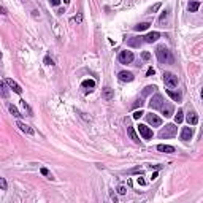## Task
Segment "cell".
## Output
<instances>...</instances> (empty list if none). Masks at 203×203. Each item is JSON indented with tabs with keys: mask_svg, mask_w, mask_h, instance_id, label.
I'll return each instance as SVG.
<instances>
[{
	"mask_svg": "<svg viewBox=\"0 0 203 203\" xmlns=\"http://www.w3.org/2000/svg\"><path fill=\"white\" fill-rule=\"evenodd\" d=\"M156 54H157V59H159L160 64H173L174 59L170 53V49H168L165 44H160V46H157L156 49Z\"/></svg>",
	"mask_w": 203,
	"mask_h": 203,
	"instance_id": "obj_1",
	"label": "cell"
},
{
	"mask_svg": "<svg viewBox=\"0 0 203 203\" xmlns=\"http://www.w3.org/2000/svg\"><path fill=\"white\" fill-rule=\"evenodd\" d=\"M176 133H178V127L174 124H167L159 132V137L160 138H173V137H176Z\"/></svg>",
	"mask_w": 203,
	"mask_h": 203,
	"instance_id": "obj_2",
	"label": "cell"
},
{
	"mask_svg": "<svg viewBox=\"0 0 203 203\" xmlns=\"http://www.w3.org/2000/svg\"><path fill=\"white\" fill-rule=\"evenodd\" d=\"M163 81H165V84L168 87H176L178 86V76L173 75V73H170V71L163 73Z\"/></svg>",
	"mask_w": 203,
	"mask_h": 203,
	"instance_id": "obj_3",
	"label": "cell"
},
{
	"mask_svg": "<svg viewBox=\"0 0 203 203\" xmlns=\"http://www.w3.org/2000/svg\"><path fill=\"white\" fill-rule=\"evenodd\" d=\"M117 59H119V62H121V64H124V65H127V64H132V62H133V53H132V51H121V53H119V57H117Z\"/></svg>",
	"mask_w": 203,
	"mask_h": 203,
	"instance_id": "obj_4",
	"label": "cell"
},
{
	"mask_svg": "<svg viewBox=\"0 0 203 203\" xmlns=\"http://www.w3.org/2000/svg\"><path fill=\"white\" fill-rule=\"evenodd\" d=\"M163 102H165V100H163L162 95L160 94H156L154 97L151 98V102H149V108L151 110H160V106L163 105Z\"/></svg>",
	"mask_w": 203,
	"mask_h": 203,
	"instance_id": "obj_5",
	"label": "cell"
},
{
	"mask_svg": "<svg viewBox=\"0 0 203 203\" xmlns=\"http://www.w3.org/2000/svg\"><path fill=\"white\" fill-rule=\"evenodd\" d=\"M138 132H140V135H141L144 140H151V138H152V130H151L148 126H143V124H140V126H138Z\"/></svg>",
	"mask_w": 203,
	"mask_h": 203,
	"instance_id": "obj_6",
	"label": "cell"
},
{
	"mask_svg": "<svg viewBox=\"0 0 203 203\" xmlns=\"http://www.w3.org/2000/svg\"><path fill=\"white\" fill-rule=\"evenodd\" d=\"M146 121H148V124H151L152 127H160L162 126V119L157 114H146Z\"/></svg>",
	"mask_w": 203,
	"mask_h": 203,
	"instance_id": "obj_7",
	"label": "cell"
},
{
	"mask_svg": "<svg viewBox=\"0 0 203 203\" xmlns=\"http://www.w3.org/2000/svg\"><path fill=\"white\" fill-rule=\"evenodd\" d=\"M5 83H7V86H8L10 89H13V92H16V94H21V92H22L21 86H19V84L16 83L14 80H11V78H7V80H5Z\"/></svg>",
	"mask_w": 203,
	"mask_h": 203,
	"instance_id": "obj_8",
	"label": "cell"
},
{
	"mask_svg": "<svg viewBox=\"0 0 203 203\" xmlns=\"http://www.w3.org/2000/svg\"><path fill=\"white\" fill-rule=\"evenodd\" d=\"M160 110H162V114L165 116V117H170V116H173V113H174V110H173V105H170V103H165V102H163V105L160 106Z\"/></svg>",
	"mask_w": 203,
	"mask_h": 203,
	"instance_id": "obj_9",
	"label": "cell"
},
{
	"mask_svg": "<svg viewBox=\"0 0 203 203\" xmlns=\"http://www.w3.org/2000/svg\"><path fill=\"white\" fill-rule=\"evenodd\" d=\"M192 135H194V130L190 127H183V130H181V140L189 141V140H192Z\"/></svg>",
	"mask_w": 203,
	"mask_h": 203,
	"instance_id": "obj_10",
	"label": "cell"
},
{
	"mask_svg": "<svg viewBox=\"0 0 203 203\" xmlns=\"http://www.w3.org/2000/svg\"><path fill=\"white\" fill-rule=\"evenodd\" d=\"M119 80L122 81V83H130V81H133V75L130 71H126V70H122V71H119Z\"/></svg>",
	"mask_w": 203,
	"mask_h": 203,
	"instance_id": "obj_11",
	"label": "cell"
},
{
	"mask_svg": "<svg viewBox=\"0 0 203 203\" xmlns=\"http://www.w3.org/2000/svg\"><path fill=\"white\" fill-rule=\"evenodd\" d=\"M141 43H143L141 37H130L127 40V44H129V46H132V48H140V46H141Z\"/></svg>",
	"mask_w": 203,
	"mask_h": 203,
	"instance_id": "obj_12",
	"label": "cell"
},
{
	"mask_svg": "<svg viewBox=\"0 0 203 203\" xmlns=\"http://www.w3.org/2000/svg\"><path fill=\"white\" fill-rule=\"evenodd\" d=\"M16 126H18V127L21 129V130L24 132V133H27V135H33V133H35V130H33V129H32L30 126H27V124L21 122V121H18V122H16Z\"/></svg>",
	"mask_w": 203,
	"mask_h": 203,
	"instance_id": "obj_13",
	"label": "cell"
},
{
	"mask_svg": "<svg viewBox=\"0 0 203 203\" xmlns=\"http://www.w3.org/2000/svg\"><path fill=\"white\" fill-rule=\"evenodd\" d=\"M159 37H160V33H159V32H149L148 35L143 37V38H144V41H146V43H154V41L159 40Z\"/></svg>",
	"mask_w": 203,
	"mask_h": 203,
	"instance_id": "obj_14",
	"label": "cell"
},
{
	"mask_svg": "<svg viewBox=\"0 0 203 203\" xmlns=\"http://www.w3.org/2000/svg\"><path fill=\"white\" fill-rule=\"evenodd\" d=\"M102 97H103L105 100H113L114 98V91H113L111 87H105L103 92H102Z\"/></svg>",
	"mask_w": 203,
	"mask_h": 203,
	"instance_id": "obj_15",
	"label": "cell"
},
{
	"mask_svg": "<svg viewBox=\"0 0 203 203\" xmlns=\"http://www.w3.org/2000/svg\"><path fill=\"white\" fill-rule=\"evenodd\" d=\"M187 122H189V126H195V124L198 122V116H197L195 111H189V114H187Z\"/></svg>",
	"mask_w": 203,
	"mask_h": 203,
	"instance_id": "obj_16",
	"label": "cell"
},
{
	"mask_svg": "<svg viewBox=\"0 0 203 203\" xmlns=\"http://www.w3.org/2000/svg\"><path fill=\"white\" fill-rule=\"evenodd\" d=\"M157 151L167 152V154H173V152H174V148H173V146H168V144H159V146H157Z\"/></svg>",
	"mask_w": 203,
	"mask_h": 203,
	"instance_id": "obj_17",
	"label": "cell"
},
{
	"mask_svg": "<svg viewBox=\"0 0 203 203\" xmlns=\"http://www.w3.org/2000/svg\"><path fill=\"white\" fill-rule=\"evenodd\" d=\"M8 89H7V83L5 81H0V97H3V98H8Z\"/></svg>",
	"mask_w": 203,
	"mask_h": 203,
	"instance_id": "obj_18",
	"label": "cell"
},
{
	"mask_svg": "<svg viewBox=\"0 0 203 203\" xmlns=\"http://www.w3.org/2000/svg\"><path fill=\"white\" fill-rule=\"evenodd\" d=\"M127 133H129V137H130L135 143H140V137L137 135V132H135L133 127H129V126H127Z\"/></svg>",
	"mask_w": 203,
	"mask_h": 203,
	"instance_id": "obj_19",
	"label": "cell"
},
{
	"mask_svg": "<svg viewBox=\"0 0 203 203\" xmlns=\"http://www.w3.org/2000/svg\"><path fill=\"white\" fill-rule=\"evenodd\" d=\"M167 94L174 100V102H181V94L176 92V91H171V89H167Z\"/></svg>",
	"mask_w": 203,
	"mask_h": 203,
	"instance_id": "obj_20",
	"label": "cell"
},
{
	"mask_svg": "<svg viewBox=\"0 0 203 203\" xmlns=\"http://www.w3.org/2000/svg\"><path fill=\"white\" fill-rule=\"evenodd\" d=\"M149 26H151L149 22H140V24H137V26L133 27V29L137 30V32H143V30H148Z\"/></svg>",
	"mask_w": 203,
	"mask_h": 203,
	"instance_id": "obj_21",
	"label": "cell"
},
{
	"mask_svg": "<svg viewBox=\"0 0 203 203\" xmlns=\"http://www.w3.org/2000/svg\"><path fill=\"white\" fill-rule=\"evenodd\" d=\"M81 86H83L84 89H89V91H92V89L95 87V81H94V80H84Z\"/></svg>",
	"mask_w": 203,
	"mask_h": 203,
	"instance_id": "obj_22",
	"label": "cell"
},
{
	"mask_svg": "<svg viewBox=\"0 0 203 203\" xmlns=\"http://www.w3.org/2000/svg\"><path fill=\"white\" fill-rule=\"evenodd\" d=\"M198 8H200V2H198V0H195V2H190V3L187 5V10L190 11V13H195Z\"/></svg>",
	"mask_w": 203,
	"mask_h": 203,
	"instance_id": "obj_23",
	"label": "cell"
},
{
	"mask_svg": "<svg viewBox=\"0 0 203 203\" xmlns=\"http://www.w3.org/2000/svg\"><path fill=\"white\" fill-rule=\"evenodd\" d=\"M8 110H10V113H11V114H13L14 117H18V119H19V117L22 116L21 113L18 111V108H16V106H14L13 103H8Z\"/></svg>",
	"mask_w": 203,
	"mask_h": 203,
	"instance_id": "obj_24",
	"label": "cell"
},
{
	"mask_svg": "<svg viewBox=\"0 0 203 203\" xmlns=\"http://www.w3.org/2000/svg\"><path fill=\"white\" fill-rule=\"evenodd\" d=\"M184 119V111L183 110H178V114H174V122L176 124H181Z\"/></svg>",
	"mask_w": 203,
	"mask_h": 203,
	"instance_id": "obj_25",
	"label": "cell"
},
{
	"mask_svg": "<svg viewBox=\"0 0 203 203\" xmlns=\"http://www.w3.org/2000/svg\"><path fill=\"white\" fill-rule=\"evenodd\" d=\"M156 89H157L156 86H146V87H144V91H143V95H149L151 92H154Z\"/></svg>",
	"mask_w": 203,
	"mask_h": 203,
	"instance_id": "obj_26",
	"label": "cell"
},
{
	"mask_svg": "<svg viewBox=\"0 0 203 203\" xmlns=\"http://www.w3.org/2000/svg\"><path fill=\"white\" fill-rule=\"evenodd\" d=\"M21 105H22V108H24V110L27 111V116H32V110H30V106L27 105L24 100H21Z\"/></svg>",
	"mask_w": 203,
	"mask_h": 203,
	"instance_id": "obj_27",
	"label": "cell"
},
{
	"mask_svg": "<svg viewBox=\"0 0 203 203\" xmlns=\"http://www.w3.org/2000/svg\"><path fill=\"white\" fill-rule=\"evenodd\" d=\"M0 189H2V190L8 189V184H7V181H5V178H2V176H0Z\"/></svg>",
	"mask_w": 203,
	"mask_h": 203,
	"instance_id": "obj_28",
	"label": "cell"
},
{
	"mask_svg": "<svg viewBox=\"0 0 203 203\" xmlns=\"http://www.w3.org/2000/svg\"><path fill=\"white\" fill-rule=\"evenodd\" d=\"M81 21H83V14H81V13H78V14L75 16V18L71 19V22H76V24H80Z\"/></svg>",
	"mask_w": 203,
	"mask_h": 203,
	"instance_id": "obj_29",
	"label": "cell"
},
{
	"mask_svg": "<svg viewBox=\"0 0 203 203\" xmlns=\"http://www.w3.org/2000/svg\"><path fill=\"white\" fill-rule=\"evenodd\" d=\"M143 114H144V113H143L141 110H137V111L133 113V116H132V117H133V119H140V117H141Z\"/></svg>",
	"mask_w": 203,
	"mask_h": 203,
	"instance_id": "obj_30",
	"label": "cell"
},
{
	"mask_svg": "<svg viewBox=\"0 0 203 203\" xmlns=\"http://www.w3.org/2000/svg\"><path fill=\"white\" fill-rule=\"evenodd\" d=\"M167 18H168V11H163V13L160 14V18H159V22L163 24V21H167Z\"/></svg>",
	"mask_w": 203,
	"mask_h": 203,
	"instance_id": "obj_31",
	"label": "cell"
},
{
	"mask_svg": "<svg viewBox=\"0 0 203 203\" xmlns=\"http://www.w3.org/2000/svg\"><path fill=\"white\" fill-rule=\"evenodd\" d=\"M40 171H41V174H44V176H48L49 179H54V178H53V174H51V173L48 171V168H41Z\"/></svg>",
	"mask_w": 203,
	"mask_h": 203,
	"instance_id": "obj_32",
	"label": "cell"
},
{
	"mask_svg": "<svg viewBox=\"0 0 203 203\" xmlns=\"http://www.w3.org/2000/svg\"><path fill=\"white\" fill-rule=\"evenodd\" d=\"M141 57H143V60H149L151 59V54L148 53V51H144V53H141Z\"/></svg>",
	"mask_w": 203,
	"mask_h": 203,
	"instance_id": "obj_33",
	"label": "cell"
},
{
	"mask_svg": "<svg viewBox=\"0 0 203 203\" xmlns=\"http://www.w3.org/2000/svg\"><path fill=\"white\" fill-rule=\"evenodd\" d=\"M159 8H160V3H156V5H154V7H152V8L149 10V13H156V11H157V10H159Z\"/></svg>",
	"mask_w": 203,
	"mask_h": 203,
	"instance_id": "obj_34",
	"label": "cell"
},
{
	"mask_svg": "<svg viewBox=\"0 0 203 203\" xmlns=\"http://www.w3.org/2000/svg\"><path fill=\"white\" fill-rule=\"evenodd\" d=\"M78 114H80V116L83 117V119H86V121H89V122H91V117H87V116H86V113H81V111H78Z\"/></svg>",
	"mask_w": 203,
	"mask_h": 203,
	"instance_id": "obj_35",
	"label": "cell"
},
{
	"mask_svg": "<svg viewBox=\"0 0 203 203\" xmlns=\"http://www.w3.org/2000/svg\"><path fill=\"white\" fill-rule=\"evenodd\" d=\"M138 106H140V108H141V106H143V100H137V102H135L133 108H138Z\"/></svg>",
	"mask_w": 203,
	"mask_h": 203,
	"instance_id": "obj_36",
	"label": "cell"
},
{
	"mask_svg": "<svg viewBox=\"0 0 203 203\" xmlns=\"http://www.w3.org/2000/svg\"><path fill=\"white\" fill-rule=\"evenodd\" d=\"M44 64H46V65H53V59H49L46 56V57H44Z\"/></svg>",
	"mask_w": 203,
	"mask_h": 203,
	"instance_id": "obj_37",
	"label": "cell"
},
{
	"mask_svg": "<svg viewBox=\"0 0 203 203\" xmlns=\"http://www.w3.org/2000/svg\"><path fill=\"white\" fill-rule=\"evenodd\" d=\"M152 75H154V68L151 67V68H148V71H146V76H152Z\"/></svg>",
	"mask_w": 203,
	"mask_h": 203,
	"instance_id": "obj_38",
	"label": "cell"
},
{
	"mask_svg": "<svg viewBox=\"0 0 203 203\" xmlns=\"http://www.w3.org/2000/svg\"><path fill=\"white\" fill-rule=\"evenodd\" d=\"M117 192H119L121 195H124V194H126V192H127V189H126V187H122V186H121V187H119V189H117Z\"/></svg>",
	"mask_w": 203,
	"mask_h": 203,
	"instance_id": "obj_39",
	"label": "cell"
},
{
	"mask_svg": "<svg viewBox=\"0 0 203 203\" xmlns=\"http://www.w3.org/2000/svg\"><path fill=\"white\" fill-rule=\"evenodd\" d=\"M129 173H143V170L141 168H133V170H130Z\"/></svg>",
	"mask_w": 203,
	"mask_h": 203,
	"instance_id": "obj_40",
	"label": "cell"
},
{
	"mask_svg": "<svg viewBox=\"0 0 203 203\" xmlns=\"http://www.w3.org/2000/svg\"><path fill=\"white\" fill-rule=\"evenodd\" d=\"M49 3H51V5H54V7H57V5L60 3V0H49Z\"/></svg>",
	"mask_w": 203,
	"mask_h": 203,
	"instance_id": "obj_41",
	"label": "cell"
},
{
	"mask_svg": "<svg viewBox=\"0 0 203 203\" xmlns=\"http://www.w3.org/2000/svg\"><path fill=\"white\" fill-rule=\"evenodd\" d=\"M137 183H138L140 186H144V184H146V181H144L143 178H138V179H137Z\"/></svg>",
	"mask_w": 203,
	"mask_h": 203,
	"instance_id": "obj_42",
	"label": "cell"
},
{
	"mask_svg": "<svg viewBox=\"0 0 203 203\" xmlns=\"http://www.w3.org/2000/svg\"><path fill=\"white\" fill-rule=\"evenodd\" d=\"M0 14H8V13H7V10H5L3 7H0Z\"/></svg>",
	"mask_w": 203,
	"mask_h": 203,
	"instance_id": "obj_43",
	"label": "cell"
},
{
	"mask_svg": "<svg viewBox=\"0 0 203 203\" xmlns=\"http://www.w3.org/2000/svg\"><path fill=\"white\" fill-rule=\"evenodd\" d=\"M64 3H65V5H68V3H70V0H64Z\"/></svg>",
	"mask_w": 203,
	"mask_h": 203,
	"instance_id": "obj_44",
	"label": "cell"
},
{
	"mask_svg": "<svg viewBox=\"0 0 203 203\" xmlns=\"http://www.w3.org/2000/svg\"><path fill=\"white\" fill-rule=\"evenodd\" d=\"M0 57H2V51H0Z\"/></svg>",
	"mask_w": 203,
	"mask_h": 203,
	"instance_id": "obj_45",
	"label": "cell"
}]
</instances>
